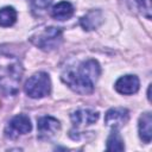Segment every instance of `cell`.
<instances>
[{"mask_svg":"<svg viewBox=\"0 0 152 152\" xmlns=\"http://www.w3.org/2000/svg\"><path fill=\"white\" fill-rule=\"evenodd\" d=\"M30 2H31V5L33 6L34 10L44 11L51 5L52 0H30Z\"/></svg>","mask_w":152,"mask_h":152,"instance_id":"2e32d148","label":"cell"},{"mask_svg":"<svg viewBox=\"0 0 152 152\" xmlns=\"http://www.w3.org/2000/svg\"><path fill=\"white\" fill-rule=\"evenodd\" d=\"M32 128L31 121L27 115L18 114L13 116L5 127V135L10 139H15L20 135L28 133Z\"/></svg>","mask_w":152,"mask_h":152,"instance_id":"5b68a950","label":"cell"},{"mask_svg":"<svg viewBox=\"0 0 152 152\" xmlns=\"http://www.w3.org/2000/svg\"><path fill=\"white\" fill-rule=\"evenodd\" d=\"M102 21H103V17L100 10H91L80 19L81 26L87 31L97 28L102 24Z\"/></svg>","mask_w":152,"mask_h":152,"instance_id":"30bf717a","label":"cell"},{"mask_svg":"<svg viewBox=\"0 0 152 152\" xmlns=\"http://www.w3.org/2000/svg\"><path fill=\"white\" fill-rule=\"evenodd\" d=\"M107 150L108 151H124L125 150L124 140L116 128H113L110 135L107 139Z\"/></svg>","mask_w":152,"mask_h":152,"instance_id":"5bb4252c","label":"cell"},{"mask_svg":"<svg viewBox=\"0 0 152 152\" xmlns=\"http://www.w3.org/2000/svg\"><path fill=\"white\" fill-rule=\"evenodd\" d=\"M30 40L42 50L50 51L59 46L62 42V31L55 26H48L37 30L30 37Z\"/></svg>","mask_w":152,"mask_h":152,"instance_id":"3957f363","label":"cell"},{"mask_svg":"<svg viewBox=\"0 0 152 152\" xmlns=\"http://www.w3.org/2000/svg\"><path fill=\"white\" fill-rule=\"evenodd\" d=\"M128 119H129V112L122 107L112 108L104 115L106 125L112 127V128H116V129H119L120 127L126 125Z\"/></svg>","mask_w":152,"mask_h":152,"instance_id":"52a82bcc","label":"cell"},{"mask_svg":"<svg viewBox=\"0 0 152 152\" xmlns=\"http://www.w3.org/2000/svg\"><path fill=\"white\" fill-rule=\"evenodd\" d=\"M23 76V65L13 55L0 52V89L6 95L14 96L19 90Z\"/></svg>","mask_w":152,"mask_h":152,"instance_id":"7a4b0ae2","label":"cell"},{"mask_svg":"<svg viewBox=\"0 0 152 152\" xmlns=\"http://www.w3.org/2000/svg\"><path fill=\"white\" fill-rule=\"evenodd\" d=\"M24 90L27 96L32 99H42L51 91V80L46 72L39 71L32 75L25 83Z\"/></svg>","mask_w":152,"mask_h":152,"instance_id":"277c9868","label":"cell"},{"mask_svg":"<svg viewBox=\"0 0 152 152\" xmlns=\"http://www.w3.org/2000/svg\"><path fill=\"white\" fill-rule=\"evenodd\" d=\"M140 82L135 75L121 76L115 82V90L122 95H133L139 90Z\"/></svg>","mask_w":152,"mask_h":152,"instance_id":"ba28073f","label":"cell"},{"mask_svg":"<svg viewBox=\"0 0 152 152\" xmlns=\"http://www.w3.org/2000/svg\"><path fill=\"white\" fill-rule=\"evenodd\" d=\"M74 14V6L69 1H61L51 10V15L58 20H66Z\"/></svg>","mask_w":152,"mask_h":152,"instance_id":"7c38bea8","label":"cell"},{"mask_svg":"<svg viewBox=\"0 0 152 152\" xmlns=\"http://www.w3.org/2000/svg\"><path fill=\"white\" fill-rule=\"evenodd\" d=\"M17 20V11L13 7H2L0 10V26L10 27Z\"/></svg>","mask_w":152,"mask_h":152,"instance_id":"4fadbf2b","label":"cell"},{"mask_svg":"<svg viewBox=\"0 0 152 152\" xmlns=\"http://www.w3.org/2000/svg\"><path fill=\"white\" fill-rule=\"evenodd\" d=\"M70 119L75 127H86L97 121L99 113L93 109H78L70 115Z\"/></svg>","mask_w":152,"mask_h":152,"instance_id":"9c48e42d","label":"cell"},{"mask_svg":"<svg viewBox=\"0 0 152 152\" xmlns=\"http://www.w3.org/2000/svg\"><path fill=\"white\" fill-rule=\"evenodd\" d=\"M134 7L146 18L151 19V0H132Z\"/></svg>","mask_w":152,"mask_h":152,"instance_id":"9a60e30c","label":"cell"},{"mask_svg":"<svg viewBox=\"0 0 152 152\" xmlns=\"http://www.w3.org/2000/svg\"><path fill=\"white\" fill-rule=\"evenodd\" d=\"M101 68L97 61L87 59L75 66H69L62 74V81L75 93L88 95L94 91Z\"/></svg>","mask_w":152,"mask_h":152,"instance_id":"6da1fadb","label":"cell"},{"mask_svg":"<svg viewBox=\"0 0 152 152\" xmlns=\"http://www.w3.org/2000/svg\"><path fill=\"white\" fill-rule=\"evenodd\" d=\"M138 128H139V137H140V139L144 142L148 144L151 141V137H152V115H151L150 112L144 113L139 118Z\"/></svg>","mask_w":152,"mask_h":152,"instance_id":"8fae6325","label":"cell"},{"mask_svg":"<svg viewBox=\"0 0 152 152\" xmlns=\"http://www.w3.org/2000/svg\"><path fill=\"white\" fill-rule=\"evenodd\" d=\"M37 128H38V134L40 139H50L59 131L61 124L53 116L45 115L38 119Z\"/></svg>","mask_w":152,"mask_h":152,"instance_id":"8992f818","label":"cell"}]
</instances>
